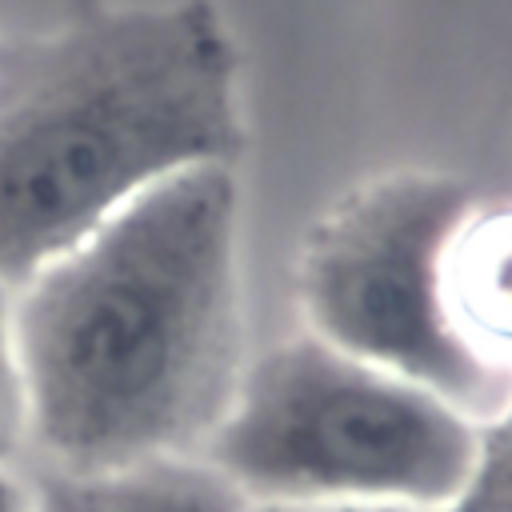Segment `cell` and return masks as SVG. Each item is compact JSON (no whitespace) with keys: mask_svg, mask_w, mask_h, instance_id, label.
<instances>
[{"mask_svg":"<svg viewBox=\"0 0 512 512\" xmlns=\"http://www.w3.org/2000/svg\"><path fill=\"white\" fill-rule=\"evenodd\" d=\"M0 512H28V480L0 468Z\"/></svg>","mask_w":512,"mask_h":512,"instance_id":"10","label":"cell"},{"mask_svg":"<svg viewBox=\"0 0 512 512\" xmlns=\"http://www.w3.org/2000/svg\"><path fill=\"white\" fill-rule=\"evenodd\" d=\"M472 216V188L404 172L352 192L308 236L300 304L312 336L388 368L484 420L512 396V368L480 356L444 300V260Z\"/></svg>","mask_w":512,"mask_h":512,"instance_id":"4","label":"cell"},{"mask_svg":"<svg viewBox=\"0 0 512 512\" xmlns=\"http://www.w3.org/2000/svg\"><path fill=\"white\" fill-rule=\"evenodd\" d=\"M236 148V48L208 0L4 36L0 280L20 288L152 184Z\"/></svg>","mask_w":512,"mask_h":512,"instance_id":"2","label":"cell"},{"mask_svg":"<svg viewBox=\"0 0 512 512\" xmlns=\"http://www.w3.org/2000/svg\"><path fill=\"white\" fill-rule=\"evenodd\" d=\"M244 492L200 456H156L120 468H52L28 476V512H240Z\"/></svg>","mask_w":512,"mask_h":512,"instance_id":"5","label":"cell"},{"mask_svg":"<svg viewBox=\"0 0 512 512\" xmlns=\"http://www.w3.org/2000/svg\"><path fill=\"white\" fill-rule=\"evenodd\" d=\"M24 440H28V408L12 348V288L0 280V468Z\"/></svg>","mask_w":512,"mask_h":512,"instance_id":"8","label":"cell"},{"mask_svg":"<svg viewBox=\"0 0 512 512\" xmlns=\"http://www.w3.org/2000/svg\"><path fill=\"white\" fill-rule=\"evenodd\" d=\"M476 420L320 336L256 356L200 448L244 500L444 512L472 468Z\"/></svg>","mask_w":512,"mask_h":512,"instance_id":"3","label":"cell"},{"mask_svg":"<svg viewBox=\"0 0 512 512\" xmlns=\"http://www.w3.org/2000/svg\"><path fill=\"white\" fill-rule=\"evenodd\" d=\"M12 348L40 464L200 456L244 376L232 168L152 184L32 272Z\"/></svg>","mask_w":512,"mask_h":512,"instance_id":"1","label":"cell"},{"mask_svg":"<svg viewBox=\"0 0 512 512\" xmlns=\"http://www.w3.org/2000/svg\"><path fill=\"white\" fill-rule=\"evenodd\" d=\"M444 512H512V396L476 420V452L460 496Z\"/></svg>","mask_w":512,"mask_h":512,"instance_id":"7","label":"cell"},{"mask_svg":"<svg viewBox=\"0 0 512 512\" xmlns=\"http://www.w3.org/2000/svg\"><path fill=\"white\" fill-rule=\"evenodd\" d=\"M444 300L460 336L512 368V208L468 216L444 260Z\"/></svg>","mask_w":512,"mask_h":512,"instance_id":"6","label":"cell"},{"mask_svg":"<svg viewBox=\"0 0 512 512\" xmlns=\"http://www.w3.org/2000/svg\"><path fill=\"white\" fill-rule=\"evenodd\" d=\"M240 512H416L396 504H300V500H248Z\"/></svg>","mask_w":512,"mask_h":512,"instance_id":"9","label":"cell"}]
</instances>
